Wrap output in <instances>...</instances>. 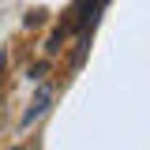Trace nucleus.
Returning a JSON list of instances; mask_svg holds the SVG:
<instances>
[{
  "instance_id": "obj_1",
  "label": "nucleus",
  "mask_w": 150,
  "mask_h": 150,
  "mask_svg": "<svg viewBox=\"0 0 150 150\" xmlns=\"http://www.w3.org/2000/svg\"><path fill=\"white\" fill-rule=\"evenodd\" d=\"M49 105H53V86H41V90H38V98L26 105V112H23V128H30L38 116H45V112H49Z\"/></svg>"
},
{
  "instance_id": "obj_2",
  "label": "nucleus",
  "mask_w": 150,
  "mask_h": 150,
  "mask_svg": "<svg viewBox=\"0 0 150 150\" xmlns=\"http://www.w3.org/2000/svg\"><path fill=\"white\" fill-rule=\"evenodd\" d=\"M11 150H23V146H11Z\"/></svg>"
}]
</instances>
